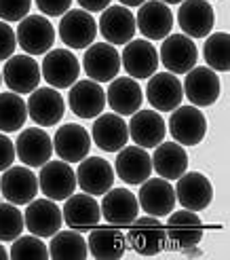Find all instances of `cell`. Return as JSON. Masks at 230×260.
<instances>
[{
	"label": "cell",
	"instance_id": "obj_1",
	"mask_svg": "<svg viewBox=\"0 0 230 260\" xmlns=\"http://www.w3.org/2000/svg\"><path fill=\"white\" fill-rule=\"evenodd\" d=\"M43 79L53 89H70L81 74V61L70 49H51L41 63Z\"/></svg>",
	"mask_w": 230,
	"mask_h": 260
},
{
	"label": "cell",
	"instance_id": "obj_2",
	"mask_svg": "<svg viewBox=\"0 0 230 260\" xmlns=\"http://www.w3.org/2000/svg\"><path fill=\"white\" fill-rule=\"evenodd\" d=\"M57 34L68 49H87L97 36V21L85 9H70L61 15Z\"/></svg>",
	"mask_w": 230,
	"mask_h": 260
},
{
	"label": "cell",
	"instance_id": "obj_3",
	"mask_svg": "<svg viewBox=\"0 0 230 260\" xmlns=\"http://www.w3.org/2000/svg\"><path fill=\"white\" fill-rule=\"evenodd\" d=\"M159 61L171 74H186L197 66L199 49L193 38H188L186 34H169L163 38Z\"/></svg>",
	"mask_w": 230,
	"mask_h": 260
},
{
	"label": "cell",
	"instance_id": "obj_4",
	"mask_svg": "<svg viewBox=\"0 0 230 260\" xmlns=\"http://www.w3.org/2000/svg\"><path fill=\"white\" fill-rule=\"evenodd\" d=\"M127 243L131 248L142 254V256H157L167 241V233H165V224L157 216H144L135 218L129 224V233H127Z\"/></svg>",
	"mask_w": 230,
	"mask_h": 260
},
{
	"label": "cell",
	"instance_id": "obj_5",
	"mask_svg": "<svg viewBox=\"0 0 230 260\" xmlns=\"http://www.w3.org/2000/svg\"><path fill=\"white\" fill-rule=\"evenodd\" d=\"M15 36L28 55H45L55 43V28L45 15H28L19 21Z\"/></svg>",
	"mask_w": 230,
	"mask_h": 260
},
{
	"label": "cell",
	"instance_id": "obj_6",
	"mask_svg": "<svg viewBox=\"0 0 230 260\" xmlns=\"http://www.w3.org/2000/svg\"><path fill=\"white\" fill-rule=\"evenodd\" d=\"M169 134L182 146H197L207 134V119L197 106H177L169 116Z\"/></svg>",
	"mask_w": 230,
	"mask_h": 260
},
{
	"label": "cell",
	"instance_id": "obj_7",
	"mask_svg": "<svg viewBox=\"0 0 230 260\" xmlns=\"http://www.w3.org/2000/svg\"><path fill=\"white\" fill-rule=\"evenodd\" d=\"M83 68L91 81L110 83L121 72V53L110 43H93L83 55Z\"/></svg>",
	"mask_w": 230,
	"mask_h": 260
},
{
	"label": "cell",
	"instance_id": "obj_8",
	"mask_svg": "<svg viewBox=\"0 0 230 260\" xmlns=\"http://www.w3.org/2000/svg\"><path fill=\"white\" fill-rule=\"evenodd\" d=\"M38 186L47 199L66 201L76 190V172L66 161H47L38 174Z\"/></svg>",
	"mask_w": 230,
	"mask_h": 260
},
{
	"label": "cell",
	"instance_id": "obj_9",
	"mask_svg": "<svg viewBox=\"0 0 230 260\" xmlns=\"http://www.w3.org/2000/svg\"><path fill=\"white\" fill-rule=\"evenodd\" d=\"M23 224L36 237H53L63 224L61 210L53 199H32L23 212Z\"/></svg>",
	"mask_w": 230,
	"mask_h": 260
},
{
	"label": "cell",
	"instance_id": "obj_10",
	"mask_svg": "<svg viewBox=\"0 0 230 260\" xmlns=\"http://www.w3.org/2000/svg\"><path fill=\"white\" fill-rule=\"evenodd\" d=\"M182 89L184 98H188L193 106L207 108L213 106L220 98V76L207 66H195L190 72H186Z\"/></svg>",
	"mask_w": 230,
	"mask_h": 260
},
{
	"label": "cell",
	"instance_id": "obj_11",
	"mask_svg": "<svg viewBox=\"0 0 230 260\" xmlns=\"http://www.w3.org/2000/svg\"><path fill=\"white\" fill-rule=\"evenodd\" d=\"M25 106H28V116L41 127L57 125L66 112V102L53 87H36L25 102Z\"/></svg>",
	"mask_w": 230,
	"mask_h": 260
},
{
	"label": "cell",
	"instance_id": "obj_12",
	"mask_svg": "<svg viewBox=\"0 0 230 260\" xmlns=\"http://www.w3.org/2000/svg\"><path fill=\"white\" fill-rule=\"evenodd\" d=\"M3 72V79L5 85L13 91V93H32V91L38 87L41 83L43 74H41V66L32 55H11L5 61V70Z\"/></svg>",
	"mask_w": 230,
	"mask_h": 260
},
{
	"label": "cell",
	"instance_id": "obj_13",
	"mask_svg": "<svg viewBox=\"0 0 230 260\" xmlns=\"http://www.w3.org/2000/svg\"><path fill=\"white\" fill-rule=\"evenodd\" d=\"M13 144H15L17 159L28 167H43L53 154V140L41 127L21 129Z\"/></svg>",
	"mask_w": 230,
	"mask_h": 260
},
{
	"label": "cell",
	"instance_id": "obj_14",
	"mask_svg": "<svg viewBox=\"0 0 230 260\" xmlns=\"http://www.w3.org/2000/svg\"><path fill=\"white\" fill-rule=\"evenodd\" d=\"M175 201L184 210H190V212L207 210L213 201L211 182L207 180V176H203L199 172H190V174L184 172L177 178V184H175Z\"/></svg>",
	"mask_w": 230,
	"mask_h": 260
},
{
	"label": "cell",
	"instance_id": "obj_15",
	"mask_svg": "<svg viewBox=\"0 0 230 260\" xmlns=\"http://www.w3.org/2000/svg\"><path fill=\"white\" fill-rule=\"evenodd\" d=\"M0 194L9 203L28 205L38 194V178L28 165H11L0 178Z\"/></svg>",
	"mask_w": 230,
	"mask_h": 260
},
{
	"label": "cell",
	"instance_id": "obj_16",
	"mask_svg": "<svg viewBox=\"0 0 230 260\" xmlns=\"http://www.w3.org/2000/svg\"><path fill=\"white\" fill-rule=\"evenodd\" d=\"M135 28H139V32L148 41H163L173 30V13L169 5L161 3V0H146L144 5H139Z\"/></svg>",
	"mask_w": 230,
	"mask_h": 260
},
{
	"label": "cell",
	"instance_id": "obj_17",
	"mask_svg": "<svg viewBox=\"0 0 230 260\" xmlns=\"http://www.w3.org/2000/svg\"><path fill=\"white\" fill-rule=\"evenodd\" d=\"M137 203L148 216L165 218L173 212L177 201H175V190L171 186V182L159 176V178H148L142 182Z\"/></svg>",
	"mask_w": 230,
	"mask_h": 260
},
{
	"label": "cell",
	"instance_id": "obj_18",
	"mask_svg": "<svg viewBox=\"0 0 230 260\" xmlns=\"http://www.w3.org/2000/svg\"><path fill=\"white\" fill-rule=\"evenodd\" d=\"M177 25L188 38H205L215 25V13L207 0H182L177 9Z\"/></svg>",
	"mask_w": 230,
	"mask_h": 260
},
{
	"label": "cell",
	"instance_id": "obj_19",
	"mask_svg": "<svg viewBox=\"0 0 230 260\" xmlns=\"http://www.w3.org/2000/svg\"><path fill=\"white\" fill-rule=\"evenodd\" d=\"M159 53L157 47L150 41H129L123 49L121 66L125 72L135 81L150 79L159 68Z\"/></svg>",
	"mask_w": 230,
	"mask_h": 260
},
{
	"label": "cell",
	"instance_id": "obj_20",
	"mask_svg": "<svg viewBox=\"0 0 230 260\" xmlns=\"http://www.w3.org/2000/svg\"><path fill=\"white\" fill-rule=\"evenodd\" d=\"M97 30L104 36V41L110 45H127L129 41H133L135 36V15L123 7H106L101 11V17L97 21Z\"/></svg>",
	"mask_w": 230,
	"mask_h": 260
},
{
	"label": "cell",
	"instance_id": "obj_21",
	"mask_svg": "<svg viewBox=\"0 0 230 260\" xmlns=\"http://www.w3.org/2000/svg\"><path fill=\"white\" fill-rule=\"evenodd\" d=\"M146 98L152 108L161 112H171L182 104L184 89L182 83L171 72H155L148 79L146 85Z\"/></svg>",
	"mask_w": 230,
	"mask_h": 260
},
{
	"label": "cell",
	"instance_id": "obj_22",
	"mask_svg": "<svg viewBox=\"0 0 230 260\" xmlns=\"http://www.w3.org/2000/svg\"><path fill=\"white\" fill-rule=\"evenodd\" d=\"M114 184V167L101 157H87L76 170V186H81L87 194H104Z\"/></svg>",
	"mask_w": 230,
	"mask_h": 260
},
{
	"label": "cell",
	"instance_id": "obj_23",
	"mask_svg": "<svg viewBox=\"0 0 230 260\" xmlns=\"http://www.w3.org/2000/svg\"><path fill=\"white\" fill-rule=\"evenodd\" d=\"M68 104L76 116H81V119H95L106 108V91L101 89L99 83L91 79L76 81L70 87Z\"/></svg>",
	"mask_w": 230,
	"mask_h": 260
},
{
	"label": "cell",
	"instance_id": "obj_24",
	"mask_svg": "<svg viewBox=\"0 0 230 260\" xmlns=\"http://www.w3.org/2000/svg\"><path fill=\"white\" fill-rule=\"evenodd\" d=\"M91 148V136L83 125L68 123L61 125L53 138L55 154L66 163H81Z\"/></svg>",
	"mask_w": 230,
	"mask_h": 260
},
{
	"label": "cell",
	"instance_id": "obj_25",
	"mask_svg": "<svg viewBox=\"0 0 230 260\" xmlns=\"http://www.w3.org/2000/svg\"><path fill=\"white\" fill-rule=\"evenodd\" d=\"M101 216L112 226H129L139 216L137 197L127 188H110L104 192V201L99 203Z\"/></svg>",
	"mask_w": 230,
	"mask_h": 260
},
{
	"label": "cell",
	"instance_id": "obj_26",
	"mask_svg": "<svg viewBox=\"0 0 230 260\" xmlns=\"http://www.w3.org/2000/svg\"><path fill=\"white\" fill-rule=\"evenodd\" d=\"M165 233L171 239L175 248L186 250V248H197L203 239V220L197 212L180 210L171 212L165 224Z\"/></svg>",
	"mask_w": 230,
	"mask_h": 260
},
{
	"label": "cell",
	"instance_id": "obj_27",
	"mask_svg": "<svg viewBox=\"0 0 230 260\" xmlns=\"http://www.w3.org/2000/svg\"><path fill=\"white\" fill-rule=\"evenodd\" d=\"M114 172L125 184L139 186L152 174V159L142 146H123L114 161Z\"/></svg>",
	"mask_w": 230,
	"mask_h": 260
},
{
	"label": "cell",
	"instance_id": "obj_28",
	"mask_svg": "<svg viewBox=\"0 0 230 260\" xmlns=\"http://www.w3.org/2000/svg\"><path fill=\"white\" fill-rule=\"evenodd\" d=\"M61 216H63V222H66L70 229L74 231H89L99 224L101 220V210H99V203L95 201L93 194H70L61 207Z\"/></svg>",
	"mask_w": 230,
	"mask_h": 260
},
{
	"label": "cell",
	"instance_id": "obj_29",
	"mask_svg": "<svg viewBox=\"0 0 230 260\" xmlns=\"http://www.w3.org/2000/svg\"><path fill=\"white\" fill-rule=\"evenodd\" d=\"M127 140H129V127L123 121V116L117 112L99 114L95 116V123L91 127V142L104 152H119Z\"/></svg>",
	"mask_w": 230,
	"mask_h": 260
},
{
	"label": "cell",
	"instance_id": "obj_30",
	"mask_svg": "<svg viewBox=\"0 0 230 260\" xmlns=\"http://www.w3.org/2000/svg\"><path fill=\"white\" fill-rule=\"evenodd\" d=\"M129 127V138L142 148H155L167 136L163 116L157 110H142L131 114V121L127 123Z\"/></svg>",
	"mask_w": 230,
	"mask_h": 260
},
{
	"label": "cell",
	"instance_id": "obj_31",
	"mask_svg": "<svg viewBox=\"0 0 230 260\" xmlns=\"http://www.w3.org/2000/svg\"><path fill=\"white\" fill-rule=\"evenodd\" d=\"M108 106L121 114V116H131L137 112L144 104V89L131 76H117L110 81V87L106 91Z\"/></svg>",
	"mask_w": 230,
	"mask_h": 260
},
{
	"label": "cell",
	"instance_id": "obj_32",
	"mask_svg": "<svg viewBox=\"0 0 230 260\" xmlns=\"http://www.w3.org/2000/svg\"><path fill=\"white\" fill-rule=\"evenodd\" d=\"M87 250L95 260H119L127 250V239L117 226H93Z\"/></svg>",
	"mask_w": 230,
	"mask_h": 260
},
{
	"label": "cell",
	"instance_id": "obj_33",
	"mask_svg": "<svg viewBox=\"0 0 230 260\" xmlns=\"http://www.w3.org/2000/svg\"><path fill=\"white\" fill-rule=\"evenodd\" d=\"M152 170L165 180H177L188 170V154L177 142H161L152 154Z\"/></svg>",
	"mask_w": 230,
	"mask_h": 260
},
{
	"label": "cell",
	"instance_id": "obj_34",
	"mask_svg": "<svg viewBox=\"0 0 230 260\" xmlns=\"http://www.w3.org/2000/svg\"><path fill=\"white\" fill-rule=\"evenodd\" d=\"M49 248V258L53 260H85L89 256L87 241L81 235V231H57L51 237Z\"/></svg>",
	"mask_w": 230,
	"mask_h": 260
},
{
	"label": "cell",
	"instance_id": "obj_35",
	"mask_svg": "<svg viewBox=\"0 0 230 260\" xmlns=\"http://www.w3.org/2000/svg\"><path fill=\"white\" fill-rule=\"evenodd\" d=\"M28 121V106L19 93L13 91H5L0 93V132L3 134H13Z\"/></svg>",
	"mask_w": 230,
	"mask_h": 260
},
{
	"label": "cell",
	"instance_id": "obj_36",
	"mask_svg": "<svg viewBox=\"0 0 230 260\" xmlns=\"http://www.w3.org/2000/svg\"><path fill=\"white\" fill-rule=\"evenodd\" d=\"M207 41L203 45V57H205L207 68L213 72H228L230 63H228V41L230 36L228 32H215L205 36Z\"/></svg>",
	"mask_w": 230,
	"mask_h": 260
},
{
	"label": "cell",
	"instance_id": "obj_37",
	"mask_svg": "<svg viewBox=\"0 0 230 260\" xmlns=\"http://www.w3.org/2000/svg\"><path fill=\"white\" fill-rule=\"evenodd\" d=\"M9 258L13 260H47L49 258V248L47 243H43L41 237L36 235H19L17 239H13Z\"/></svg>",
	"mask_w": 230,
	"mask_h": 260
},
{
	"label": "cell",
	"instance_id": "obj_38",
	"mask_svg": "<svg viewBox=\"0 0 230 260\" xmlns=\"http://www.w3.org/2000/svg\"><path fill=\"white\" fill-rule=\"evenodd\" d=\"M23 214L15 203H0V241H13L23 233Z\"/></svg>",
	"mask_w": 230,
	"mask_h": 260
},
{
	"label": "cell",
	"instance_id": "obj_39",
	"mask_svg": "<svg viewBox=\"0 0 230 260\" xmlns=\"http://www.w3.org/2000/svg\"><path fill=\"white\" fill-rule=\"evenodd\" d=\"M32 0H0V19L7 23L21 21L30 15Z\"/></svg>",
	"mask_w": 230,
	"mask_h": 260
},
{
	"label": "cell",
	"instance_id": "obj_40",
	"mask_svg": "<svg viewBox=\"0 0 230 260\" xmlns=\"http://www.w3.org/2000/svg\"><path fill=\"white\" fill-rule=\"evenodd\" d=\"M17 49V36L15 30L7 21H0V61L9 59Z\"/></svg>",
	"mask_w": 230,
	"mask_h": 260
},
{
	"label": "cell",
	"instance_id": "obj_41",
	"mask_svg": "<svg viewBox=\"0 0 230 260\" xmlns=\"http://www.w3.org/2000/svg\"><path fill=\"white\" fill-rule=\"evenodd\" d=\"M34 3L45 17H61L72 7V0H34Z\"/></svg>",
	"mask_w": 230,
	"mask_h": 260
},
{
	"label": "cell",
	"instance_id": "obj_42",
	"mask_svg": "<svg viewBox=\"0 0 230 260\" xmlns=\"http://www.w3.org/2000/svg\"><path fill=\"white\" fill-rule=\"evenodd\" d=\"M15 144L7 138V134L0 132V174H3L5 170H9V167L13 165V161H15Z\"/></svg>",
	"mask_w": 230,
	"mask_h": 260
},
{
	"label": "cell",
	"instance_id": "obj_43",
	"mask_svg": "<svg viewBox=\"0 0 230 260\" xmlns=\"http://www.w3.org/2000/svg\"><path fill=\"white\" fill-rule=\"evenodd\" d=\"M81 5V9L89 11V13H101L106 7H110L112 0H76Z\"/></svg>",
	"mask_w": 230,
	"mask_h": 260
},
{
	"label": "cell",
	"instance_id": "obj_44",
	"mask_svg": "<svg viewBox=\"0 0 230 260\" xmlns=\"http://www.w3.org/2000/svg\"><path fill=\"white\" fill-rule=\"evenodd\" d=\"M119 3L123 7H139V5H144L146 0H119Z\"/></svg>",
	"mask_w": 230,
	"mask_h": 260
},
{
	"label": "cell",
	"instance_id": "obj_45",
	"mask_svg": "<svg viewBox=\"0 0 230 260\" xmlns=\"http://www.w3.org/2000/svg\"><path fill=\"white\" fill-rule=\"evenodd\" d=\"M7 258H9V252L5 250V245L0 243V260H7Z\"/></svg>",
	"mask_w": 230,
	"mask_h": 260
},
{
	"label": "cell",
	"instance_id": "obj_46",
	"mask_svg": "<svg viewBox=\"0 0 230 260\" xmlns=\"http://www.w3.org/2000/svg\"><path fill=\"white\" fill-rule=\"evenodd\" d=\"M161 3H165V5H180L182 0H161Z\"/></svg>",
	"mask_w": 230,
	"mask_h": 260
},
{
	"label": "cell",
	"instance_id": "obj_47",
	"mask_svg": "<svg viewBox=\"0 0 230 260\" xmlns=\"http://www.w3.org/2000/svg\"><path fill=\"white\" fill-rule=\"evenodd\" d=\"M0 85H3V72H0Z\"/></svg>",
	"mask_w": 230,
	"mask_h": 260
},
{
	"label": "cell",
	"instance_id": "obj_48",
	"mask_svg": "<svg viewBox=\"0 0 230 260\" xmlns=\"http://www.w3.org/2000/svg\"><path fill=\"white\" fill-rule=\"evenodd\" d=\"M207 3H209V0H207Z\"/></svg>",
	"mask_w": 230,
	"mask_h": 260
}]
</instances>
